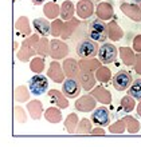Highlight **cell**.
<instances>
[{"mask_svg": "<svg viewBox=\"0 0 141 147\" xmlns=\"http://www.w3.org/2000/svg\"><path fill=\"white\" fill-rule=\"evenodd\" d=\"M39 40V36L38 35H30L27 38L24 39V42L22 43V47H20V50L18 51V59H19L20 62H28L30 59L36 55V51H35V46L36 43Z\"/></svg>", "mask_w": 141, "mask_h": 147, "instance_id": "1", "label": "cell"}, {"mask_svg": "<svg viewBox=\"0 0 141 147\" xmlns=\"http://www.w3.org/2000/svg\"><path fill=\"white\" fill-rule=\"evenodd\" d=\"M28 90L34 96H40L48 90V79L46 76H42L40 74H36L28 80Z\"/></svg>", "mask_w": 141, "mask_h": 147, "instance_id": "2", "label": "cell"}, {"mask_svg": "<svg viewBox=\"0 0 141 147\" xmlns=\"http://www.w3.org/2000/svg\"><path fill=\"white\" fill-rule=\"evenodd\" d=\"M117 55H118L117 47L114 44H110V43H106V42L98 48V52H97L98 60L102 64H109V63L114 62L117 59Z\"/></svg>", "mask_w": 141, "mask_h": 147, "instance_id": "3", "label": "cell"}, {"mask_svg": "<svg viewBox=\"0 0 141 147\" xmlns=\"http://www.w3.org/2000/svg\"><path fill=\"white\" fill-rule=\"evenodd\" d=\"M98 52V46L97 43L91 40V39H85L81 40L77 46V55L81 59L83 58H94Z\"/></svg>", "mask_w": 141, "mask_h": 147, "instance_id": "4", "label": "cell"}, {"mask_svg": "<svg viewBox=\"0 0 141 147\" xmlns=\"http://www.w3.org/2000/svg\"><path fill=\"white\" fill-rule=\"evenodd\" d=\"M69 55V47L61 39H52L50 42V56L54 60L65 59Z\"/></svg>", "mask_w": 141, "mask_h": 147, "instance_id": "5", "label": "cell"}, {"mask_svg": "<svg viewBox=\"0 0 141 147\" xmlns=\"http://www.w3.org/2000/svg\"><path fill=\"white\" fill-rule=\"evenodd\" d=\"M62 92L66 98H78L81 94V84L77 78H67L63 80Z\"/></svg>", "mask_w": 141, "mask_h": 147, "instance_id": "6", "label": "cell"}, {"mask_svg": "<svg viewBox=\"0 0 141 147\" xmlns=\"http://www.w3.org/2000/svg\"><path fill=\"white\" fill-rule=\"evenodd\" d=\"M132 84V75L128 71L121 70L113 76V86L117 91H125Z\"/></svg>", "mask_w": 141, "mask_h": 147, "instance_id": "7", "label": "cell"}, {"mask_svg": "<svg viewBox=\"0 0 141 147\" xmlns=\"http://www.w3.org/2000/svg\"><path fill=\"white\" fill-rule=\"evenodd\" d=\"M90 119L94 124L105 127V126H109V123H110V114L108 111V109H105L102 106V107H98V109L93 110V114H91Z\"/></svg>", "mask_w": 141, "mask_h": 147, "instance_id": "8", "label": "cell"}, {"mask_svg": "<svg viewBox=\"0 0 141 147\" xmlns=\"http://www.w3.org/2000/svg\"><path fill=\"white\" fill-rule=\"evenodd\" d=\"M95 105H97V100L93 95H83V96L78 98L74 103V107L78 111L82 112H91L94 109H95Z\"/></svg>", "mask_w": 141, "mask_h": 147, "instance_id": "9", "label": "cell"}, {"mask_svg": "<svg viewBox=\"0 0 141 147\" xmlns=\"http://www.w3.org/2000/svg\"><path fill=\"white\" fill-rule=\"evenodd\" d=\"M95 8L91 0H79L75 5V12L79 19H89L94 13Z\"/></svg>", "mask_w": 141, "mask_h": 147, "instance_id": "10", "label": "cell"}, {"mask_svg": "<svg viewBox=\"0 0 141 147\" xmlns=\"http://www.w3.org/2000/svg\"><path fill=\"white\" fill-rule=\"evenodd\" d=\"M47 76L50 78L52 82L55 83H63L65 80V72H63V68L61 66V63H58L57 60L50 63V67H48V70H47Z\"/></svg>", "mask_w": 141, "mask_h": 147, "instance_id": "11", "label": "cell"}, {"mask_svg": "<svg viewBox=\"0 0 141 147\" xmlns=\"http://www.w3.org/2000/svg\"><path fill=\"white\" fill-rule=\"evenodd\" d=\"M124 15L134 22H141V8L137 3H122L120 5Z\"/></svg>", "mask_w": 141, "mask_h": 147, "instance_id": "12", "label": "cell"}, {"mask_svg": "<svg viewBox=\"0 0 141 147\" xmlns=\"http://www.w3.org/2000/svg\"><path fill=\"white\" fill-rule=\"evenodd\" d=\"M77 79H78L79 84H81V87H82L85 91H91V90L95 87V82H97V79H95V75H94L93 72H89V71H81V72L78 74Z\"/></svg>", "mask_w": 141, "mask_h": 147, "instance_id": "13", "label": "cell"}, {"mask_svg": "<svg viewBox=\"0 0 141 147\" xmlns=\"http://www.w3.org/2000/svg\"><path fill=\"white\" fill-rule=\"evenodd\" d=\"M113 5L108 1H104V3H99L95 8V15H97L98 19L104 20V22H108L113 18Z\"/></svg>", "mask_w": 141, "mask_h": 147, "instance_id": "14", "label": "cell"}, {"mask_svg": "<svg viewBox=\"0 0 141 147\" xmlns=\"http://www.w3.org/2000/svg\"><path fill=\"white\" fill-rule=\"evenodd\" d=\"M48 98L52 105H55L58 109H67L69 107V100L65 96V94L58 91V90H50L48 91Z\"/></svg>", "mask_w": 141, "mask_h": 147, "instance_id": "15", "label": "cell"}, {"mask_svg": "<svg viewBox=\"0 0 141 147\" xmlns=\"http://www.w3.org/2000/svg\"><path fill=\"white\" fill-rule=\"evenodd\" d=\"M63 72L66 75V78H77L78 74L81 72L79 64L75 59H65V62L62 64Z\"/></svg>", "mask_w": 141, "mask_h": 147, "instance_id": "16", "label": "cell"}, {"mask_svg": "<svg viewBox=\"0 0 141 147\" xmlns=\"http://www.w3.org/2000/svg\"><path fill=\"white\" fill-rule=\"evenodd\" d=\"M91 95L95 98V100L102 103V105H110L112 103V94L104 87V86H98L91 90Z\"/></svg>", "mask_w": 141, "mask_h": 147, "instance_id": "17", "label": "cell"}, {"mask_svg": "<svg viewBox=\"0 0 141 147\" xmlns=\"http://www.w3.org/2000/svg\"><path fill=\"white\" fill-rule=\"evenodd\" d=\"M81 26V22L75 18H71L70 20H66L65 22V28H63V34H62V40H66V39H70L71 36L74 35V32L77 31V28H79Z\"/></svg>", "mask_w": 141, "mask_h": 147, "instance_id": "18", "label": "cell"}, {"mask_svg": "<svg viewBox=\"0 0 141 147\" xmlns=\"http://www.w3.org/2000/svg\"><path fill=\"white\" fill-rule=\"evenodd\" d=\"M27 111L28 115L31 116V119L39 120L42 114H43V105L40 100H30L27 105Z\"/></svg>", "mask_w": 141, "mask_h": 147, "instance_id": "19", "label": "cell"}, {"mask_svg": "<svg viewBox=\"0 0 141 147\" xmlns=\"http://www.w3.org/2000/svg\"><path fill=\"white\" fill-rule=\"evenodd\" d=\"M32 26L35 28V31L42 36L50 35V30H51V23L44 18H36L32 22Z\"/></svg>", "mask_w": 141, "mask_h": 147, "instance_id": "20", "label": "cell"}, {"mask_svg": "<svg viewBox=\"0 0 141 147\" xmlns=\"http://www.w3.org/2000/svg\"><path fill=\"white\" fill-rule=\"evenodd\" d=\"M15 28L16 31L19 32V35L22 36H30L31 35V26H30V20H28V18H26V16H20V18H18V20H16L15 23Z\"/></svg>", "mask_w": 141, "mask_h": 147, "instance_id": "21", "label": "cell"}, {"mask_svg": "<svg viewBox=\"0 0 141 147\" xmlns=\"http://www.w3.org/2000/svg\"><path fill=\"white\" fill-rule=\"evenodd\" d=\"M74 13H75V5L73 4V1L65 0L62 5H61V19L63 22L70 20L71 18H74Z\"/></svg>", "mask_w": 141, "mask_h": 147, "instance_id": "22", "label": "cell"}, {"mask_svg": "<svg viewBox=\"0 0 141 147\" xmlns=\"http://www.w3.org/2000/svg\"><path fill=\"white\" fill-rule=\"evenodd\" d=\"M81 71H89V72H94L98 67L101 66L102 63L98 59L94 58H83L81 62H78Z\"/></svg>", "mask_w": 141, "mask_h": 147, "instance_id": "23", "label": "cell"}, {"mask_svg": "<svg viewBox=\"0 0 141 147\" xmlns=\"http://www.w3.org/2000/svg\"><path fill=\"white\" fill-rule=\"evenodd\" d=\"M118 54L121 56V60L125 66H133L134 60H136V55H134L133 50L129 47H121L118 50Z\"/></svg>", "mask_w": 141, "mask_h": 147, "instance_id": "24", "label": "cell"}, {"mask_svg": "<svg viewBox=\"0 0 141 147\" xmlns=\"http://www.w3.org/2000/svg\"><path fill=\"white\" fill-rule=\"evenodd\" d=\"M122 36H124V31L121 30V27L118 26L117 23H112L108 24V38L110 40H113V42H118V40H121Z\"/></svg>", "mask_w": 141, "mask_h": 147, "instance_id": "25", "label": "cell"}, {"mask_svg": "<svg viewBox=\"0 0 141 147\" xmlns=\"http://www.w3.org/2000/svg\"><path fill=\"white\" fill-rule=\"evenodd\" d=\"M43 12H44V15H46L47 19L54 20L61 15V7H59L58 4H55L54 1H48V3L44 4Z\"/></svg>", "mask_w": 141, "mask_h": 147, "instance_id": "26", "label": "cell"}, {"mask_svg": "<svg viewBox=\"0 0 141 147\" xmlns=\"http://www.w3.org/2000/svg\"><path fill=\"white\" fill-rule=\"evenodd\" d=\"M43 115H44V119L47 122H50V123H59L61 119H62V112H61V110L57 106L55 107H48L43 112Z\"/></svg>", "mask_w": 141, "mask_h": 147, "instance_id": "27", "label": "cell"}, {"mask_svg": "<svg viewBox=\"0 0 141 147\" xmlns=\"http://www.w3.org/2000/svg\"><path fill=\"white\" fill-rule=\"evenodd\" d=\"M35 51H36V55H39L42 58L50 55V42L47 40L46 36H43V38H40L38 40V43L35 46Z\"/></svg>", "mask_w": 141, "mask_h": 147, "instance_id": "28", "label": "cell"}, {"mask_svg": "<svg viewBox=\"0 0 141 147\" xmlns=\"http://www.w3.org/2000/svg\"><path fill=\"white\" fill-rule=\"evenodd\" d=\"M95 79H97L98 82H101V83H109L110 79H112V72H110V70L108 68V67L105 66H99L95 70Z\"/></svg>", "mask_w": 141, "mask_h": 147, "instance_id": "29", "label": "cell"}, {"mask_svg": "<svg viewBox=\"0 0 141 147\" xmlns=\"http://www.w3.org/2000/svg\"><path fill=\"white\" fill-rule=\"evenodd\" d=\"M78 115L75 114V112H71L69 114L65 120V128L67 130V132H70V134H74L75 130H77V126H78Z\"/></svg>", "mask_w": 141, "mask_h": 147, "instance_id": "30", "label": "cell"}, {"mask_svg": "<svg viewBox=\"0 0 141 147\" xmlns=\"http://www.w3.org/2000/svg\"><path fill=\"white\" fill-rule=\"evenodd\" d=\"M91 119H86V118H82V119L78 122V126H77V130L75 132L79 134V135H86V134H91Z\"/></svg>", "mask_w": 141, "mask_h": 147, "instance_id": "31", "label": "cell"}, {"mask_svg": "<svg viewBox=\"0 0 141 147\" xmlns=\"http://www.w3.org/2000/svg\"><path fill=\"white\" fill-rule=\"evenodd\" d=\"M14 98H15L16 102L19 103H24V102H28V88L26 86H19L15 88V92H14Z\"/></svg>", "mask_w": 141, "mask_h": 147, "instance_id": "32", "label": "cell"}, {"mask_svg": "<svg viewBox=\"0 0 141 147\" xmlns=\"http://www.w3.org/2000/svg\"><path fill=\"white\" fill-rule=\"evenodd\" d=\"M63 28H65V22L62 19H54V22L51 23V30H50V34L54 38H58V36H62L63 34Z\"/></svg>", "mask_w": 141, "mask_h": 147, "instance_id": "33", "label": "cell"}, {"mask_svg": "<svg viewBox=\"0 0 141 147\" xmlns=\"http://www.w3.org/2000/svg\"><path fill=\"white\" fill-rule=\"evenodd\" d=\"M128 94L133 96L136 100H141V79H136L128 88Z\"/></svg>", "mask_w": 141, "mask_h": 147, "instance_id": "34", "label": "cell"}, {"mask_svg": "<svg viewBox=\"0 0 141 147\" xmlns=\"http://www.w3.org/2000/svg\"><path fill=\"white\" fill-rule=\"evenodd\" d=\"M30 70L35 74H42L44 70V59L42 56L32 58L30 62Z\"/></svg>", "mask_w": 141, "mask_h": 147, "instance_id": "35", "label": "cell"}, {"mask_svg": "<svg viewBox=\"0 0 141 147\" xmlns=\"http://www.w3.org/2000/svg\"><path fill=\"white\" fill-rule=\"evenodd\" d=\"M121 107L125 112L133 111L134 107H136V99L128 94V95H125L124 98H121Z\"/></svg>", "mask_w": 141, "mask_h": 147, "instance_id": "36", "label": "cell"}, {"mask_svg": "<svg viewBox=\"0 0 141 147\" xmlns=\"http://www.w3.org/2000/svg\"><path fill=\"white\" fill-rule=\"evenodd\" d=\"M125 123H126V130L130 132V134H136L140 130V123L134 119L133 116H125Z\"/></svg>", "mask_w": 141, "mask_h": 147, "instance_id": "37", "label": "cell"}, {"mask_svg": "<svg viewBox=\"0 0 141 147\" xmlns=\"http://www.w3.org/2000/svg\"><path fill=\"white\" fill-rule=\"evenodd\" d=\"M90 30L93 31H98V32H104V34H108V24L104 23V20L97 19L90 23Z\"/></svg>", "mask_w": 141, "mask_h": 147, "instance_id": "38", "label": "cell"}, {"mask_svg": "<svg viewBox=\"0 0 141 147\" xmlns=\"http://www.w3.org/2000/svg\"><path fill=\"white\" fill-rule=\"evenodd\" d=\"M125 128H126L125 119H121L118 122H116L114 124H112L109 127V131L112 134H122V132H125Z\"/></svg>", "mask_w": 141, "mask_h": 147, "instance_id": "39", "label": "cell"}, {"mask_svg": "<svg viewBox=\"0 0 141 147\" xmlns=\"http://www.w3.org/2000/svg\"><path fill=\"white\" fill-rule=\"evenodd\" d=\"M14 115H15V119L18 123H26L27 122V114L24 112L23 107H20V106L14 107Z\"/></svg>", "mask_w": 141, "mask_h": 147, "instance_id": "40", "label": "cell"}, {"mask_svg": "<svg viewBox=\"0 0 141 147\" xmlns=\"http://www.w3.org/2000/svg\"><path fill=\"white\" fill-rule=\"evenodd\" d=\"M89 38L94 42H99V43H105L106 39H108V34H104V32H98V31H93L90 30L89 31Z\"/></svg>", "mask_w": 141, "mask_h": 147, "instance_id": "41", "label": "cell"}, {"mask_svg": "<svg viewBox=\"0 0 141 147\" xmlns=\"http://www.w3.org/2000/svg\"><path fill=\"white\" fill-rule=\"evenodd\" d=\"M133 50L141 52V35H137L133 39Z\"/></svg>", "mask_w": 141, "mask_h": 147, "instance_id": "42", "label": "cell"}, {"mask_svg": "<svg viewBox=\"0 0 141 147\" xmlns=\"http://www.w3.org/2000/svg\"><path fill=\"white\" fill-rule=\"evenodd\" d=\"M134 70H136V72L138 74V75H141V54L140 55H136V60H134Z\"/></svg>", "mask_w": 141, "mask_h": 147, "instance_id": "43", "label": "cell"}, {"mask_svg": "<svg viewBox=\"0 0 141 147\" xmlns=\"http://www.w3.org/2000/svg\"><path fill=\"white\" fill-rule=\"evenodd\" d=\"M91 134H93V135H105V130H102L101 127L93 128V130H91Z\"/></svg>", "mask_w": 141, "mask_h": 147, "instance_id": "44", "label": "cell"}, {"mask_svg": "<svg viewBox=\"0 0 141 147\" xmlns=\"http://www.w3.org/2000/svg\"><path fill=\"white\" fill-rule=\"evenodd\" d=\"M46 0H32V3L35 4V5H40V4H43Z\"/></svg>", "mask_w": 141, "mask_h": 147, "instance_id": "45", "label": "cell"}, {"mask_svg": "<svg viewBox=\"0 0 141 147\" xmlns=\"http://www.w3.org/2000/svg\"><path fill=\"white\" fill-rule=\"evenodd\" d=\"M137 112H138V115L141 116V102H140V105L137 106Z\"/></svg>", "mask_w": 141, "mask_h": 147, "instance_id": "46", "label": "cell"}, {"mask_svg": "<svg viewBox=\"0 0 141 147\" xmlns=\"http://www.w3.org/2000/svg\"><path fill=\"white\" fill-rule=\"evenodd\" d=\"M133 1H136L137 4H138V3H141V0H133Z\"/></svg>", "mask_w": 141, "mask_h": 147, "instance_id": "47", "label": "cell"}, {"mask_svg": "<svg viewBox=\"0 0 141 147\" xmlns=\"http://www.w3.org/2000/svg\"><path fill=\"white\" fill-rule=\"evenodd\" d=\"M95 1H101V0H95Z\"/></svg>", "mask_w": 141, "mask_h": 147, "instance_id": "48", "label": "cell"}, {"mask_svg": "<svg viewBox=\"0 0 141 147\" xmlns=\"http://www.w3.org/2000/svg\"><path fill=\"white\" fill-rule=\"evenodd\" d=\"M140 8H141V3H140Z\"/></svg>", "mask_w": 141, "mask_h": 147, "instance_id": "49", "label": "cell"}]
</instances>
